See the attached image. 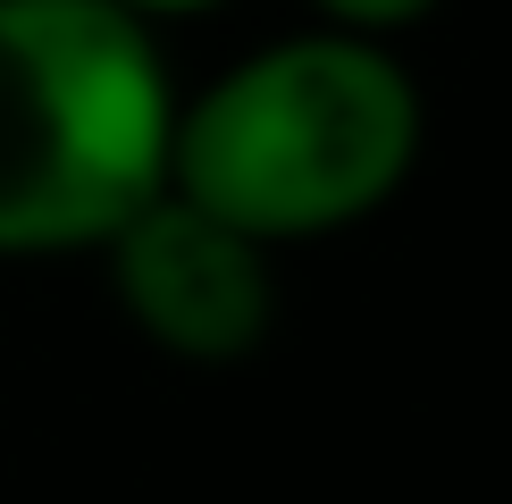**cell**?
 <instances>
[{"label": "cell", "instance_id": "obj_4", "mask_svg": "<svg viewBox=\"0 0 512 504\" xmlns=\"http://www.w3.org/2000/svg\"><path fill=\"white\" fill-rule=\"evenodd\" d=\"M311 9H319V26H345V34L395 42V34H412L420 17H437L445 0H311Z\"/></svg>", "mask_w": 512, "mask_h": 504}, {"label": "cell", "instance_id": "obj_1", "mask_svg": "<svg viewBox=\"0 0 512 504\" xmlns=\"http://www.w3.org/2000/svg\"><path fill=\"white\" fill-rule=\"evenodd\" d=\"M429 101L395 42L311 26L177 93L168 194L252 244H319L378 219L420 168Z\"/></svg>", "mask_w": 512, "mask_h": 504}, {"label": "cell", "instance_id": "obj_5", "mask_svg": "<svg viewBox=\"0 0 512 504\" xmlns=\"http://www.w3.org/2000/svg\"><path fill=\"white\" fill-rule=\"evenodd\" d=\"M126 17H143V26H160V17H202V9H219V0H118Z\"/></svg>", "mask_w": 512, "mask_h": 504}, {"label": "cell", "instance_id": "obj_3", "mask_svg": "<svg viewBox=\"0 0 512 504\" xmlns=\"http://www.w3.org/2000/svg\"><path fill=\"white\" fill-rule=\"evenodd\" d=\"M110 261V294L126 311V328L168 362H244L269 345L277 328V252L252 244L244 227L210 219L202 202L160 194L101 244Z\"/></svg>", "mask_w": 512, "mask_h": 504}, {"label": "cell", "instance_id": "obj_2", "mask_svg": "<svg viewBox=\"0 0 512 504\" xmlns=\"http://www.w3.org/2000/svg\"><path fill=\"white\" fill-rule=\"evenodd\" d=\"M177 84L118 0H0V261L101 252L168 185Z\"/></svg>", "mask_w": 512, "mask_h": 504}]
</instances>
